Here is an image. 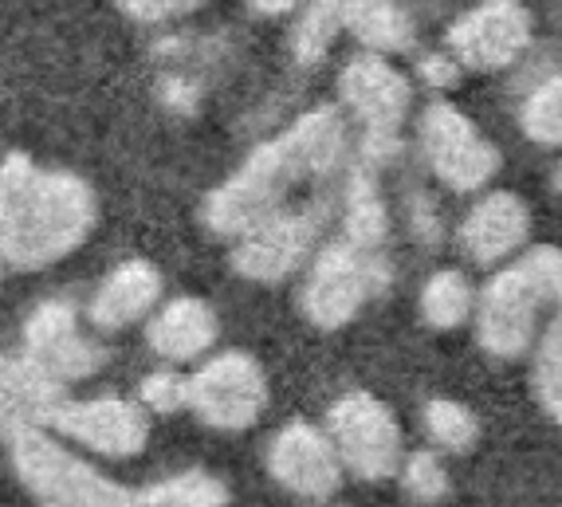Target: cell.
I'll list each match as a JSON object with an SVG mask.
<instances>
[{"instance_id": "6da1fadb", "label": "cell", "mask_w": 562, "mask_h": 507, "mask_svg": "<svg viewBox=\"0 0 562 507\" xmlns=\"http://www.w3.org/2000/svg\"><path fill=\"white\" fill-rule=\"evenodd\" d=\"M347 158V123L335 106H315L300 123L283 131L280 138L263 142L260 150L248 154L240 169L213 189L205 201V225L216 236H240L263 216L288 209L291 189H303L307 181L327 178L338 161Z\"/></svg>"}, {"instance_id": "7a4b0ae2", "label": "cell", "mask_w": 562, "mask_h": 507, "mask_svg": "<svg viewBox=\"0 0 562 507\" xmlns=\"http://www.w3.org/2000/svg\"><path fill=\"white\" fill-rule=\"evenodd\" d=\"M94 213L87 181L32 166L24 154L0 161V260L12 268H47L76 252L91 236Z\"/></svg>"}, {"instance_id": "3957f363", "label": "cell", "mask_w": 562, "mask_h": 507, "mask_svg": "<svg viewBox=\"0 0 562 507\" xmlns=\"http://www.w3.org/2000/svg\"><path fill=\"white\" fill-rule=\"evenodd\" d=\"M562 303V252L535 248L480 292L476 338L487 354L516 358L539 338V315Z\"/></svg>"}, {"instance_id": "277c9868", "label": "cell", "mask_w": 562, "mask_h": 507, "mask_svg": "<svg viewBox=\"0 0 562 507\" xmlns=\"http://www.w3.org/2000/svg\"><path fill=\"white\" fill-rule=\"evenodd\" d=\"M12 464L44 507H150L142 492L111 484L40 429L12 432Z\"/></svg>"}, {"instance_id": "5b68a950", "label": "cell", "mask_w": 562, "mask_h": 507, "mask_svg": "<svg viewBox=\"0 0 562 507\" xmlns=\"http://www.w3.org/2000/svg\"><path fill=\"white\" fill-rule=\"evenodd\" d=\"M338 94L362 123V166H382L402 146V123L409 114L413 87L385 56L366 52L350 59L338 76Z\"/></svg>"}, {"instance_id": "8992f818", "label": "cell", "mask_w": 562, "mask_h": 507, "mask_svg": "<svg viewBox=\"0 0 562 507\" xmlns=\"http://www.w3.org/2000/svg\"><path fill=\"white\" fill-rule=\"evenodd\" d=\"M385 283H390V268L382 263V256L366 252L350 240H338L323 248L303 283V315L323 330L347 327L366 307V300L382 292Z\"/></svg>"}, {"instance_id": "52a82bcc", "label": "cell", "mask_w": 562, "mask_h": 507, "mask_svg": "<svg viewBox=\"0 0 562 507\" xmlns=\"http://www.w3.org/2000/svg\"><path fill=\"white\" fill-rule=\"evenodd\" d=\"M327 441L335 444L338 464L362 480L394 476L402 464V429L390 405L374 394H347L330 405Z\"/></svg>"}, {"instance_id": "ba28073f", "label": "cell", "mask_w": 562, "mask_h": 507, "mask_svg": "<svg viewBox=\"0 0 562 507\" xmlns=\"http://www.w3.org/2000/svg\"><path fill=\"white\" fill-rule=\"evenodd\" d=\"M327 221V201L303 209H280V213L263 216L260 225L236 236L233 268L256 283H276L291 275L311 256L319 228Z\"/></svg>"}, {"instance_id": "9c48e42d", "label": "cell", "mask_w": 562, "mask_h": 507, "mask_svg": "<svg viewBox=\"0 0 562 507\" xmlns=\"http://www.w3.org/2000/svg\"><path fill=\"white\" fill-rule=\"evenodd\" d=\"M422 150L432 173L460 193L487 185L499 169L496 146L472 126L469 114H460L449 103H432L422 114Z\"/></svg>"}, {"instance_id": "30bf717a", "label": "cell", "mask_w": 562, "mask_h": 507, "mask_svg": "<svg viewBox=\"0 0 562 507\" xmlns=\"http://www.w3.org/2000/svg\"><path fill=\"white\" fill-rule=\"evenodd\" d=\"M189 405L213 429H248L268 405V378L252 354L228 350L189 378Z\"/></svg>"}, {"instance_id": "8fae6325", "label": "cell", "mask_w": 562, "mask_h": 507, "mask_svg": "<svg viewBox=\"0 0 562 507\" xmlns=\"http://www.w3.org/2000/svg\"><path fill=\"white\" fill-rule=\"evenodd\" d=\"M531 47V16L519 0H484L449 29V52L472 71L512 67Z\"/></svg>"}, {"instance_id": "7c38bea8", "label": "cell", "mask_w": 562, "mask_h": 507, "mask_svg": "<svg viewBox=\"0 0 562 507\" xmlns=\"http://www.w3.org/2000/svg\"><path fill=\"white\" fill-rule=\"evenodd\" d=\"M59 437L83 444L103 457H138L150 441V425L122 397H91V402H59L47 421Z\"/></svg>"}, {"instance_id": "4fadbf2b", "label": "cell", "mask_w": 562, "mask_h": 507, "mask_svg": "<svg viewBox=\"0 0 562 507\" xmlns=\"http://www.w3.org/2000/svg\"><path fill=\"white\" fill-rule=\"evenodd\" d=\"M24 358L36 362L52 382H76L103 367V350L91 347L79 335L76 311L67 303L52 300L32 311L29 327H24Z\"/></svg>"}, {"instance_id": "5bb4252c", "label": "cell", "mask_w": 562, "mask_h": 507, "mask_svg": "<svg viewBox=\"0 0 562 507\" xmlns=\"http://www.w3.org/2000/svg\"><path fill=\"white\" fill-rule=\"evenodd\" d=\"M268 469L280 480V488L303 499H327L342 476V464H338V452L327 441V432L303 421L276 432L272 449H268Z\"/></svg>"}, {"instance_id": "9a60e30c", "label": "cell", "mask_w": 562, "mask_h": 507, "mask_svg": "<svg viewBox=\"0 0 562 507\" xmlns=\"http://www.w3.org/2000/svg\"><path fill=\"white\" fill-rule=\"evenodd\" d=\"M531 216L516 193H487L460 225V245L476 263H496L527 240Z\"/></svg>"}, {"instance_id": "2e32d148", "label": "cell", "mask_w": 562, "mask_h": 507, "mask_svg": "<svg viewBox=\"0 0 562 507\" xmlns=\"http://www.w3.org/2000/svg\"><path fill=\"white\" fill-rule=\"evenodd\" d=\"M59 402V382H52L36 362L0 354V437L44 425Z\"/></svg>"}, {"instance_id": "e0dca14e", "label": "cell", "mask_w": 562, "mask_h": 507, "mask_svg": "<svg viewBox=\"0 0 562 507\" xmlns=\"http://www.w3.org/2000/svg\"><path fill=\"white\" fill-rule=\"evenodd\" d=\"M161 275L146 260H126L103 280L91 300V323L99 330H122L158 303Z\"/></svg>"}, {"instance_id": "ac0fdd59", "label": "cell", "mask_w": 562, "mask_h": 507, "mask_svg": "<svg viewBox=\"0 0 562 507\" xmlns=\"http://www.w3.org/2000/svg\"><path fill=\"white\" fill-rule=\"evenodd\" d=\"M216 342V315L201 300H173L166 303L158 319L150 323V347L169 362H189L205 354Z\"/></svg>"}, {"instance_id": "d6986e66", "label": "cell", "mask_w": 562, "mask_h": 507, "mask_svg": "<svg viewBox=\"0 0 562 507\" xmlns=\"http://www.w3.org/2000/svg\"><path fill=\"white\" fill-rule=\"evenodd\" d=\"M342 32H355L370 52H405L413 44V24L397 0H338Z\"/></svg>"}, {"instance_id": "ffe728a7", "label": "cell", "mask_w": 562, "mask_h": 507, "mask_svg": "<svg viewBox=\"0 0 562 507\" xmlns=\"http://www.w3.org/2000/svg\"><path fill=\"white\" fill-rule=\"evenodd\" d=\"M385 228H390V221H385L374 166L355 169L347 185V240L366 248V252H378V248L385 245Z\"/></svg>"}, {"instance_id": "44dd1931", "label": "cell", "mask_w": 562, "mask_h": 507, "mask_svg": "<svg viewBox=\"0 0 562 507\" xmlns=\"http://www.w3.org/2000/svg\"><path fill=\"white\" fill-rule=\"evenodd\" d=\"M472 307H476V292H472V283L460 272H452V268H445V272H437L429 283H425L422 315L429 327L457 330L460 323L472 315Z\"/></svg>"}, {"instance_id": "7402d4cb", "label": "cell", "mask_w": 562, "mask_h": 507, "mask_svg": "<svg viewBox=\"0 0 562 507\" xmlns=\"http://www.w3.org/2000/svg\"><path fill=\"white\" fill-rule=\"evenodd\" d=\"M342 32V4L338 0H311V9L303 12V20L295 24V36H291V52L303 67L319 64L330 52L335 36Z\"/></svg>"}, {"instance_id": "603a6c76", "label": "cell", "mask_w": 562, "mask_h": 507, "mask_svg": "<svg viewBox=\"0 0 562 507\" xmlns=\"http://www.w3.org/2000/svg\"><path fill=\"white\" fill-rule=\"evenodd\" d=\"M150 507H225L228 488L209 472H181L142 492Z\"/></svg>"}, {"instance_id": "cb8c5ba5", "label": "cell", "mask_w": 562, "mask_h": 507, "mask_svg": "<svg viewBox=\"0 0 562 507\" xmlns=\"http://www.w3.org/2000/svg\"><path fill=\"white\" fill-rule=\"evenodd\" d=\"M535 394L547 414L562 425V307L535 347Z\"/></svg>"}, {"instance_id": "d4e9b609", "label": "cell", "mask_w": 562, "mask_h": 507, "mask_svg": "<svg viewBox=\"0 0 562 507\" xmlns=\"http://www.w3.org/2000/svg\"><path fill=\"white\" fill-rule=\"evenodd\" d=\"M425 429L449 452H469L480 441V421L472 417V409L460 402H449V397H437V402L425 405Z\"/></svg>"}, {"instance_id": "484cf974", "label": "cell", "mask_w": 562, "mask_h": 507, "mask_svg": "<svg viewBox=\"0 0 562 507\" xmlns=\"http://www.w3.org/2000/svg\"><path fill=\"white\" fill-rule=\"evenodd\" d=\"M519 123L527 138L539 146H562V76L547 79L527 94Z\"/></svg>"}, {"instance_id": "4316f807", "label": "cell", "mask_w": 562, "mask_h": 507, "mask_svg": "<svg viewBox=\"0 0 562 507\" xmlns=\"http://www.w3.org/2000/svg\"><path fill=\"white\" fill-rule=\"evenodd\" d=\"M402 484L417 504H437V499L449 496V476H445L441 461L432 452H413L402 469Z\"/></svg>"}, {"instance_id": "83f0119b", "label": "cell", "mask_w": 562, "mask_h": 507, "mask_svg": "<svg viewBox=\"0 0 562 507\" xmlns=\"http://www.w3.org/2000/svg\"><path fill=\"white\" fill-rule=\"evenodd\" d=\"M142 402L154 414H178L189 405V378L181 374H150L142 382Z\"/></svg>"}, {"instance_id": "f1b7e54d", "label": "cell", "mask_w": 562, "mask_h": 507, "mask_svg": "<svg viewBox=\"0 0 562 507\" xmlns=\"http://www.w3.org/2000/svg\"><path fill=\"white\" fill-rule=\"evenodd\" d=\"M205 0H122V9L131 12L142 24H161V20H178L186 12H193Z\"/></svg>"}, {"instance_id": "f546056e", "label": "cell", "mask_w": 562, "mask_h": 507, "mask_svg": "<svg viewBox=\"0 0 562 507\" xmlns=\"http://www.w3.org/2000/svg\"><path fill=\"white\" fill-rule=\"evenodd\" d=\"M422 76L429 79L432 87H452L460 76V64L449 56H425L422 59Z\"/></svg>"}, {"instance_id": "4dcf8cb0", "label": "cell", "mask_w": 562, "mask_h": 507, "mask_svg": "<svg viewBox=\"0 0 562 507\" xmlns=\"http://www.w3.org/2000/svg\"><path fill=\"white\" fill-rule=\"evenodd\" d=\"M252 4V12H263V16H283V12H291L300 0H248Z\"/></svg>"}, {"instance_id": "1f68e13d", "label": "cell", "mask_w": 562, "mask_h": 507, "mask_svg": "<svg viewBox=\"0 0 562 507\" xmlns=\"http://www.w3.org/2000/svg\"><path fill=\"white\" fill-rule=\"evenodd\" d=\"M554 181H559V193H562V166H559V178H554Z\"/></svg>"}]
</instances>
